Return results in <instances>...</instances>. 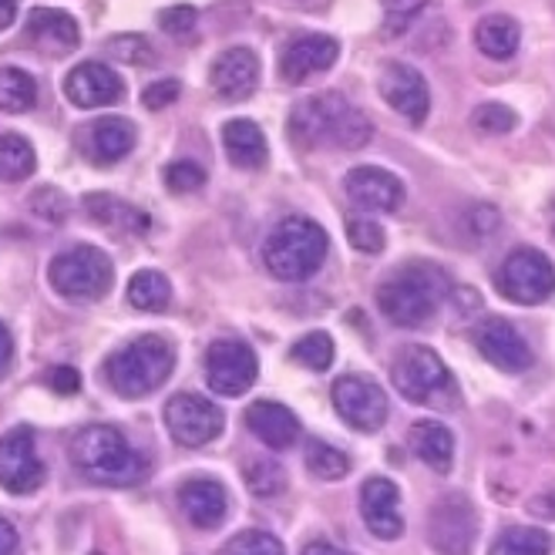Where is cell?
Returning <instances> with one entry per match:
<instances>
[{
    "label": "cell",
    "mask_w": 555,
    "mask_h": 555,
    "mask_svg": "<svg viewBox=\"0 0 555 555\" xmlns=\"http://www.w3.org/2000/svg\"><path fill=\"white\" fill-rule=\"evenodd\" d=\"M289 142L300 149H364L374 135L371 118L353 108L344 94L337 91H323L313 94L307 102H300L297 108L289 112L286 121Z\"/></svg>",
    "instance_id": "1"
},
{
    "label": "cell",
    "mask_w": 555,
    "mask_h": 555,
    "mask_svg": "<svg viewBox=\"0 0 555 555\" xmlns=\"http://www.w3.org/2000/svg\"><path fill=\"white\" fill-rule=\"evenodd\" d=\"M72 462L88 481L108 488L139 485L149 475L145 459L112 424H88V428H81L72 441Z\"/></svg>",
    "instance_id": "2"
},
{
    "label": "cell",
    "mask_w": 555,
    "mask_h": 555,
    "mask_svg": "<svg viewBox=\"0 0 555 555\" xmlns=\"http://www.w3.org/2000/svg\"><path fill=\"white\" fill-rule=\"evenodd\" d=\"M448 276L431 263H411L377 286L380 313L398 326H424L448 297Z\"/></svg>",
    "instance_id": "3"
},
{
    "label": "cell",
    "mask_w": 555,
    "mask_h": 555,
    "mask_svg": "<svg viewBox=\"0 0 555 555\" xmlns=\"http://www.w3.org/2000/svg\"><path fill=\"white\" fill-rule=\"evenodd\" d=\"M326 246H331V240H326L323 225H317L307 216H289L267 236L263 263L276 280L300 283L323 267Z\"/></svg>",
    "instance_id": "4"
},
{
    "label": "cell",
    "mask_w": 555,
    "mask_h": 555,
    "mask_svg": "<svg viewBox=\"0 0 555 555\" xmlns=\"http://www.w3.org/2000/svg\"><path fill=\"white\" fill-rule=\"evenodd\" d=\"M390 377H395V387L401 390V395L411 404L435 408V411H454V408L462 404L459 380L451 377V371L444 367V361L431 347L408 344L395 357Z\"/></svg>",
    "instance_id": "5"
},
{
    "label": "cell",
    "mask_w": 555,
    "mask_h": 555,
    "mask_svg": "<svg viewBox=\"0 0 555 555\" xmlns=\"http://www.w3.org/2000/svg\"><path fill=\"white\" fill-rule=\"evenodd\" d=\"M176 350L166 337L145 334L108 357V384L121 398H145L169 380Z\"/></svg>",
    "instance_id": "6"
},
{
    "label": "cell",
    "mask_w": 555,
    "mask_h": 555,
    "mask_svg": "<svg viewBox=\"0 0 555 555\" xmlns=\"http://www.w3.org/2000/svg\"><path fill=\"white\" fill-rule=\"evenodd\" d=\"M48 276L61 297L91 304V300H102L112 289L115 270H112V259L98 246H75L68 253L54 256Z\"/></svg>",
    "instance_id": "7"
},
{
    "label": "cell",
    "mask_w": 555,
    "mask_h": 555,
    "mask_svg": "<svg viewBox=\"0 0 555 555\" xmlns=\"http://www.w3.org/2000/svg\"><path fill=\"white\" fill-rule=\"evenodd\" d=\"M495 286L512 304L535 307V304H545L555 293V267L539 249H515L502 263Z\"/></svg>",
    "instance_id": "8"
},
{
    "label": "cell",
    "mask_w": 555,
    "mask_h": 555,
    "mask_svg": "<svg viewBox=\"0 0 555 555\" xmlns=\"http://www.w3.org/2000/svg\"><path fill=\"white\" fill-rule=\"evenodd\" d=\"M259 361L249 344L243 340H216L206 350V380L216 395L240 398L256 384Z\"/></svg>",
    "instance_id": "9"
},
{
    "label": "cell",
    "mask_w": 555,
    "mask_h": 555,
    "mask_svg": "<svg viewBox=\"0 0 555 555\" xmlns=\"http://www.w3.org/2000/svg\"><path fill=\"white\" fill-rule=\"evenodd\" d=\"M44 462L35 448V431L14 428L0 438V488L11 495H30L44 485Z\"/></svg>",
    "instance_id": "10"
},
{
    "label": "cell",
    "mask_w": 555,
    "mask_h": 555,
    "mask_svg": "<svg viewBox=\"0 0 555 555\" xmlns=\"http://www.w3.org/2000/svg\"><path fill=\"white\" fill-rule=\"evenodd\" d=\"M334 408L353 431H364V435L380 431L390 411L380 384L361 374H347L334 384Z\"/></svg>",
    "instance_id": "11"
},
{
    "label": "cell",
    "mask_w": 555,
    "mask_h": 555,
    "mask_svg": "<svg viewBox=\"0 0 555 555\" xmlns=\"http://www.w3.org/2000/svg\"><path fill=\"white\" fill-rule=\"evenodd\" d=\"M478 535V512L465 495L441 499L428 515V542L438 555H468Z\"/></svg>",
    "instance_id": "12"
},
{
    "label": "cell",
    "mask_w": 555,
    "mask_h": 555,
    "mask_svg": "<svg viewBox=\"0 0 555 555\" xmlns=\"http://www.w3.org/2000/svg\"><path fill=\"white\" fill-rule=\"evenodd\" d=\"M166 428L185 448H203L219 438L222 411L203 395H176L166 404Z\"/></svg>",
    "instance_id": "13"
},
{
    "label": "cell",
    "mask_w": 555,
    "mask_h": 555,
    "mask_svg": "<svg viewBox=\"0 0 555 555\" xmlns=\"http://www.w3.org/2000/svg\"><path fill=\"white\" fill-rule=\"evenodd\" d=\"M475 347L488 364L505 374H521L532 367V347L502 317H488L475 326Z\"/></svg>",
    "instance_id": "14"
},
{
    "label": "cell",
    "mask_w": 555,
    "mask_h": 555,
    "mask_svg": "<svg viewBox=\"0 0 555 555\" xmlns=\"http://www.w3.org/2000/svg\"><path fill=\"white\" fill-rule=\"evenodd\" d=\"M135 135H139L135 125L128 118L105 115V118H94L85 128H78L75 145L88 162H94V166H112V162L125 158L135 149Z\"/></svg>",
    "instance_id": "15"
},
{
    "label": "cell",
    "mask_w": 555,
    "mask_h": 555,
    "mask_svg": "<svg viewBox=\"0 0 555 555\" xmlns=\"http://www.w3.org/2000/svg\"><path fill=\"white\" fill-rule=\"evenodd\" d=\"M380 98L395 108L398 115H404L411 125H421L424 118H428V108H431V94H428V81H424V75L417 68H411V64H387V68L380 72Z\"/></svg>",
    "instance_id": "16"
},
{
    "label": "cell",
    "mask_w": 555,
    "mask_h": 555,
    "mask_svg": "<svg viewBox=\"0 0 555 555\" xmlns=\"http://www.w3.org/2000/svg\"><path fill=\"white\" fill-rule=\"evenodd\" d=\"M347 195L364 212H398L404 206V182L377 166H357L344 179Z\"/></svg>",
    "instance_id": "17"
},
{
    "label": "cell",
    "mask_w": 555,
    "mask_h": 555,
    "mask_svg": "<svg viewBox=\"0 0 555 555\" xmlns=\"http://www.w3.org/2000/svg\"><path fill=\"white\" fill-rule=\"evenodd\" d=\"M64 94H68V102L78 108H105V105L121 102L125 85L108 64L85 61L68 78H64Z\"/></svg>",
    "instance_id": "18"
},
{
    "label": "cell",
    "mask_w": 555,
    "mask_h": 555,
    "mask_svg": "<svg viewBox=\"0 0 555 555\" xmlns=\"http://www.w3.org/2000/svg\"><path fill=\"white\" fill-rule=\"evenodd\" d=\"M337 54H340V44L326 35H307L300 41H293L286 51H283V61H280V75L289 81V85H304L323 72H331L337 64Z\"/></svg>",
    "instance_id": "19"
},
{
    "label": "cell",
    "mask_w": 555,
    "mask_h": 555,
    "mask_svg": "<svg viewBox=\"0 0 555 555\" xmlns=\"http://www.w3.org/2000/svg\"><path fill=\"white\" fill-rule=\"evenodd\" d=\"M401 492L395 481L387 478H367L361 488V515L367 521V529L390 542V539H401L404 532V518H401Z\"/></svg>",
    "instance_id": "20"
},
{
    "label": "cell",
    "mask_w": 555,
    "mask_h": 555,
    "mask_svg": "<svg viewBox=\"0 0 555 555\" xmlns=\"http://www.w3.org/2000/svg\"><path fill=\"white\" fill-rule=\"evenodd\" d=\"M209 81L222 102H243L259 85V57L249 48L222 51L209 72Z\"/></svg>",
    "instance_id": "21"
},
{
    "label": "cell",
    "mask_w": 555,
    "mask_h": 555,
    "mask_svg": "<svg viewBox=\"0 0 555 555\" xmlns=\"http://www.w3.org/2000/svg\"><path fill=\"white\" fill-rule=\"evenodd\" d=\"M179 505L195 529H216L230 515V492L212 478H189L179 485Z\"/></svg>",
    "instance_id": "22"
},
{
    "label": "cell",
    "mask_w": 555,
    "mask_h": 555,
    "mask_svg": "<svg viewBox=\"0 0 555 555\" xmlns=\"http://www.w3.org/2000/svg\"><path fill=\"white\" fill-rule=\"evenodd\" d=\"M27 38L35 41L44 54H72L81 44V27L68 11L57 8H35L27 14Z\"/></svg>",
    "instance_id": "23"
},
{
    "label": "cell",
    "mask_w": 555,
    "mask_h": 555,
    "mask_svg": "<svg viewBox=\"0 0 555 555\" xmlns=\"http://www.w3.org/2000/svg\"><path fill=\"white\" fill-rule=\"evenodd\" d=\"M246 424L249 431L263 441L273 451H286L297 444L300 438V421L289 408L276 404V401H256L246 408Z\"/></svg>",
    "instance_id": "24"
},
{
    "label": "cell",
    "mask_w": 555,
    "mask_h": 555,
    "mask_svg": "<svg viewBox=\"0 0 555 555\" xmlns=\"http://www.w3.org/2000/svg\"><path fill=\"white\" fill-rule=\"evenodd\" d=\"M222 149L230 155L233 166L240 169H263L270 162V145L267 135L259 132V125L249 118H233L222 125Z\"/></svg>",
    "instance_id": "25"
},
{
    "label": "cell",
    "mask_w": 555,
    "mask_h": 555,
    "mask_svg": "<svg viewBox=\"0 0 555 555\" xmlns=\"http://www.w3.org/2000/svg\"><path fill=\"white\" fill-rule=\"evenodd\" d=\"M85 209L98 225H105V230H115V233H125V236H142V233H149V225H152V219L142 209H135L132 203H125V199L108 195V192L85 195Z\"/></svg>",
    "instance_id": "26"
},
{
    "label": "cell",
    "mask_w": 555,
    "mask_h": 555,
    "mask_svg": "<svg viewBox=\"0 0 555 555\" xmlns=\"http://www.w3.org/2000/svg\"><path fill=\"white\" fill-rule=\"evenodd\" d=\"M408 448L414 459L428 465L435 475H448L454 465V438L438 421H417L408 435Z\"/></svg>",
    "instance_id": "27"
},
{
    "label": "cell",
    "mask_w": 555,
    "mask_h": 555,
    "mask_svg": "<svg viewBox=\"0 0 555 555\" xmlns=\"http://www.w3.org/2000/svg\"><path fill=\"white\" fill-rule=\"evenodd\" d=\"M475 44L485 57L492 61H508L518 44H521V27L515 17H505V14H488L478 21L475 27Z\"/></svg>",
    "instance_id": "28"
},
{
    "label": "cell",
    "mask_w": 555,
    "mask_h": 555,
    "mask_svg": "<svg viewBox=\"0 0 555 555\" xmlns=\"http://www.w3.org/2000/svg\"><path fill=\"white\" fill-rule=\"evenodd\" d=\"M128 304L142 313H158L172 304V286L158 270H139L128 283Z\"/></svg>",
    "instance_id": "29"
},
{
    "label": "cell",
    "mask_w": 555,
    "mask_h": 555,
    "mask_svg": "<svg viewBox=\"0 0 555 555\" xmlns=\"http://www.w3.org/2000/svg\"><path fill=\"white\" fill-rule=\"evenodd\" d=\"M555 552V539L545 529H529V526H512L505 529L488 555H552Z\"/></svg>",
    "instance_id": "30"
},
{
    "label": "cell",
    "mask_w": 555,
    "mask_h": 555,
    "mask_svg": "<svg viewBox=\"0 0 555 555\" xmlns=\"http://www.w3.org/2000/svg\"><path fill=\"white\" fill-rule=\"evenodd\" d=\"M38 105V81L21 68H0V112L21 115Z\"/></svg>",
    "instance_id": "31"
},
{
    "label": "cell",
    "mask_w": 555,
    "mask_h": 555,
    "mask_svg": "<svg viewBox=\"0 0 555 555\" xmlns=\"http://www.w3.org/2000/svg\"><path fill=\"white\" fill-rule=\"evenodd\" d=\"M38 166V155L30 149L27 139H21L17 132H4L0 135V179L4 182H24Z\"/></svg>",
    "instance_id": "32"
},
{
    "label": "cell",
    "mask_w": 555,
    "mask_h": 555,
    "mask_svg": "<svg viewBox=\"0 0 555 555\" xmlns=\"http://www.w3.org/2000/svg\"><path fill=\"white\" fill-rule=\"evenodd\" d=\"M307 468H310V475H317L323 481H340L350 472V459L334 444L310 441L307 444Z\"/></svg>",
    "instance_id": "33"
},
{
    "label": "cell",
    "mask_w": 555,
    "mask_h": 555,
    "mask_svg": "<svg viewBox=\"0 0 555 555\" xmlns=\"http://www.w3.org/2000/svg\"><path fill=\"white\" fill-rule=\"evenodd\" d=\"M289 357L307 371H326L334 364V340H331V334L313 331V334H307L293 344Z\"/></svg>",
    "instance_id": "34"
},
{
    "label": "cell",
    "mask_w": 555,
    "mask_h": 555,
    "mask_svg": "<svg viewBox=\"0 0 555 555\" xmlns=\"http://www.w3.org/2000/svg\"><path fill=\"white\" fill-rule=\"evenodd\" d=\"M246 485L256 499H276L286 492V472L276 462L259 459L246 468Z\"/></svg>",
    "instance_id": "35"
},
{
    "label": "cell",
    "mask_w": 555,
    "mask_h": 555,
    "mask_svg": "<svg viewBox=\"0 0 555 555\" xmlns=\"http://www.w3.org/2000/svg\"><path fill=\"white\" fill-rule=\"evenodd\" d=\"M219 555H286L283 542L270 532H259V529H246L240 535H233L219 548Z\"/></svg>",
    "instance_id": "36"
},
{
    "label": "cell",
    "mask_w": 555,
    "mask_h": 555,
    "mask_svg": "<svg viewBox=\"0 0 555 555\" xmlns=\"http://www.w3.org/2000/svg\"><path fill=\"white\" fill-rule=\"evenodd\" d=\"M472 125L478 128L481 135H508L512 128L518 125V115H515L508 105L488 102V105H478V108H475Z\"/></svg>",
    "instance_id": "37"
},
{
    "label": "cell",
    "mask_w": 555,
    "mask_h": 555,
    "mask_svg": "<svg viewBox=\"0 0 555 555\" xmlns=\"http://www.w3.org/2000/svg\"><path fill=\"white\" fill-rule=\"evenodd\" d=\"M166 185L172 192H195L206 185V169L199 162H189V158H179L172 166H166Z\"/></svg>",
    "instance_id": "38"
},
{
    "label": "cell",
    "mask_w": 555,
    "mask_h": 555,
    "mask_svg": "<svg viewBox=\"0 0 555 555\" xmlns=\"http://www.w3.org/2000/svg\"><path fill=\"white\" fill-rule=\"evenodd\" d=\"M105 51L115 54L125 64H152V54H155L152 44L142 35H118V38H112L105 44Z\"/></svg>",
    "instance_id": "39"
},
{
    "label": "cell",
    "mask_w": 555,
    "mask_h": 555,
    "mask_svg": "<svg viewBox=\"0 0 555 555\" xmlns=\"http://www.w3.org/2000/svg\"><path fill=\"white\" fill-rule=\"evenodd\" d=\"M347 236H350V246L361 249V253H380L384 249V230L374 219H364V216L350 219L347 222Z\"/></svg>",
    "instance_id": "40"
},
{
    "label": "cell",
    "mask_w": 555,
    "mask_h": 555,
    "mask_svg": "<svg viewBox=\"0 0 555 555\" xmlns=\"http://www.w3.org/2000/svg\"><path fill=\"white\" fill-rule=\"evenodd\" d=\"M30 209L48 222H64V216L72 212V203L61 189H41L35 199H30Z\"/></svg>",
    "instance_id": "41"
},
{
    "label": "cell",
    "mask_w": 555,
    "mask_h": 555,
    "mask_svg": "<svg viewBox=\"0 0 555 555\" xmlns=\"http://www.w3.org/2000/svg\"><path fill=\"white\" fill-rule=\"evenodd\" d=\"M158 24L166 35L172 38H189L192 35V27H195V8L189 4H176V8H166L158 14Z\"/></svg>",
    "instance_id": "42"
},
{
    "label": "cell",
    "mask_w": 555,
    "mask_h": 555,
    "mask_svg": "<svg viewBox=\"0 0 555 555\" xmlns=\"http://www.w3.org/2000/svg\"><path fill=\"white\" fill-rule=\"evenodd\" d=\"M179 94H182V85H179L176 78H166V81H155V85L145 88L142 105L152 108V112H162V108L176 105V102H179Z\"/></svg>",
    "instance_id": "43"
},
{
    "label": "cell",
    "mask_w": 555,
    "mask_h": 555,
    "mask_svg": "<svg viewBox=\"0 0 555 555\" xmlns=\"http://www.w3.org/2000/svg\"><path fill=\"white\" fill-rule=\"evenodd\" d=\"M44 384H48V387L54 390V395H64V398H72V395H78V390H81V374H78L75 367H68V364H61V367L48 371Z\"/></svg>",
    "instance_id": "44"
},
{
    "label": "cell",
    "mask_w": 555,
    "mask_h": 555,
    "mask_svg": "<svg viewBox=\"0 0 555 555\" xmlns=\"http://www.w3.org/2000/svg\"><path fill=\"white\" fill-rule=\"evenodd\" d=\"M529 512H532V515H539V518L555 521V485H548L545 492H539V495L529 502Z\"/></svg>",
    "instance_id": "45"
},
{
    "label": "cell",
    "mask_w": 555,
    "mask_h": 555,
    "mask_svg": "<svg viewBox=\"0 0 555 555\" xmlns=\"http://www.w3.org/2000/svg\"><path fill=\"white\" fill-rule=\"evenodd\" d=\"M0 555H21V539L17 529L8 518H0Z\"/></svg>",
    "instance_id": "46"
},
{
    "label": "cell",
    "mask_w": 555,
    "mask_h": 555,
    "mask_svg": "<svg viewBox=\"0 0 555 555\" xmlns=\"http://www.w3.org/2000/svg\"><path fill=\"white\" fill-rule=\"evenodd\" d=\"M384 8L390 14V24H395V21H408L421 8V0H384Z\"/></svg>",
    "instance_id": "47"
},
{
    "label": "cell",
    "mask_w": 555,
    "mask_h": 555,
    "mask_svg": "<svg viewBox=\"0 0 555 555\" xmlns=\"http://www.w3.org/2000/svg\"><path fill=\"white\" fill-rule=\"evenodd\" d=\"M14 364V340H11V331L4 323H0V377H4Z\"/></svg>",
    "instance_id": "48"
},
{
    "label": "cell",
    "mask_w": 555,
    "mask_h": 555,
    "mask_svg": "<svg viewBox=\"0 0 555 555\" xmlns=\"http://www.w3.org/2000/svg\"><path fill=\"white\" fill-rule=\"evenodd\" d=\"M17 17V0H0V30H8Z\"/></svg>",
    "instance_id": "49"
},
{
    "label": "cell",
    "mask_w": 555,
    "mask_h": 555,
    "mask_svg": "<svg viewBox=\"0 0 555 555\" xmlns=\"http://www.w3.org/2000/svg\"><path fill=\"white\" fill-rule=\"evenodd\" d=\"M304 555H350V552H344V548H337V545H331V542H310V545L304 548Z\"/></svg>",
    "instance_id": "50"
},
{
    "label": "cell",
    "mask_w": 555,
    "mask_h": 555,
    "mask_svg": "<svg viewBox=\"0 0 555 555\" xmlns=\"http://www.w3.org/2000/svg\"><path fill=\"white\" fill-rule=\"evenodd\" d=\"M94 555H102V552H94Z\"/></svg>",
    "instance_id": "51"
}]
</instances>
